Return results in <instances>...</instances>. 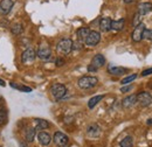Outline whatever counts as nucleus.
I'll return each mask as SVG.
<instances>
[{"label":"nucleus","instance_id":"nucleus-1","mask_svg":"<svg viewBox=\"0 0 152 147\" xmlns=\"http://www.w3.org/2000/svg\"><path fill=\"white\" fill-rule=\"evenodd\" d=\"M73 50V41L70 39H62L56 46L58 55H68Z\"/></svg>","mask_w":152,"mask_h":147},{"label":"nucleus","instance_id":"nucleus-2","mask_svg":"<svg viewBox=\"0 0 152 147\" xmlns=\"http://www.w3.org/2000/svg\"><path fill=\"white\" fill-rule=\"evenodd\" d=\"M97 83H98V79L96 77H94V76H83V77H81L78 79L77 85L81 89L87 90V89H91V88L96 87Z\"/></svg>","mask_w":152,"mask_h":147},{"label":"nucleus","instance_id":"nucleus-3","mask_svg":"<svg viewBox=\"0 0 152 147\" xmlns=\"http://www.w3.org/2000/svg\"><path fill=\"white\" fill-rule=\"evenodd\" d=\"M50 93H52V96H53L54 99L60 100V99L63 98L64 95L67 93V88H66L63 84L55 83V84H53L52 88H50Z\"/></svg>","mask_w":152,"mask_h":147},{"label":"nucleus","instance_id":"nucleus-4","mask_svg":"<svg viewBox=\"0 0 152 147\" xmlns=\"http://www.w3.org/2000/svg\"><path fill=\"white\" fill-rule=\"evenodd\" d=\"M137 103H139V105L143 108L150 106L152 104V96L149 92H140L137 95Z\"/></svg>","mask_w":152,"mask_h":147},{"label":"nucleus","instance_id":"nucleus-5","mask_svg":"<svg viewBox=\"0 0 152 147\" xmlns=\"http://www.w3.org/2000/svg\"><path fill=\"white\" fill-rule=\"evenodd\" d=\"M101 41V34L96 31H90V33L88 34L87 39L84 40V43L89 47H94L96 44H98V42Z\"/></svg>","mask_w":152,"mask_h":147},{"label":"nucleus","instance_id":"nucleus-6","mask_svg":"<svg viewBox=\"0 0 152 147\" xmlns=\"http://www.w3.org/2000/svg\"><path fill=\"white\" fill-rule=\"evenodd\" d=\"M53 141L55 143V145L58 147H66L69 143V138L62 133V132H55L54 137H53Z\"/></svg>","mask_w":152,"mask_h":147},{"label":"nucleus","instance_id":"nucleus-7","mask_svg":"<svg viewBox=\"0 0 152 147\" xmlns=\"http://www.w3.org/2000/svg\"><path fill=\"white\" fill-rule=\"evenodd\" d=\"M37 56L42 61H49L52 58V50L48 46H45V44L40 46L38 53H37Z\"/></svg>","mask_w":152,"mask_h":147},{"label":"nucleus","instance_id":"nucleus-8","mask_svg":"<svg viewBox=\"0 0 152 147\" xmlns=\"http://www.w3.org/2000/svg\"><path fill=\"white\" fill-rule=\"evenodd\" d=\"M35 58H37V52L32 48L26 49L21 55V61L23 63H32L35 61Z\"/></svg>","mask_w":152,"mask_h":147},{"label":"nucleus","instance_id":"nucleus-9","mask_svg":"<svg viewBox=\"0 0 152 147\" xmlns=\"http://www.w3.org/2000/svg\"><path fill=\"white\" fill-rule=\"evenodd\" d=\"M14 6V0H1L0 1V15H7L12 7Z\"/></svg>","mask_w":152,"mask_h":147},{"label":"nucleus","instance_id":"nucleus-10","mask_svg":"<svg viewBox=\"0 0 152 147\" xmlns=\"http://www.w3.org/2000/svg\"><path fill=\"white\" fill-rule=\"evenodd\" d=\"M144 29H145V26L143 23H139L138 26L134 27L132 34H131L133 42H139L143 39V32H144Z\"/></svg>","mask_w":152,"mask_h":147},{"label":"nucleus","instance_id":"nucleus-11","mask_svg":"<svg viewBox=\"0 0 152 147\" xmlns=\"http://www.w3.org/2000/svg\"><path fill=\"white\" fill-rule=\"evenodd\" d=\"M136 103H137V96H136V95H130V96L125 97V98L122 100V105H123V108H125V109L132 108Z\"/></svg>","mask_w":152,"mask_h":147},{"label":"nucleus","instance_id":"nucleus-12","mask_svg":"<svg viewBox=\"0 0 152 147\" xmlns=\"http://www.w3.org/2000/svg\"><path fill=\"white\" fill-rule=\"evenodd\" d=\"M38 139L39 143L42 146H48L50 144V141H52V138H50V135L47 132H40L38 134Z\"/></svg>","mask_w":152,"mask_h":147},{"label":"nucleus","instance_id":"nucleus-13","mask_svg":"<svg viewBox=\"0 0 152 147\" xmlns=\"http://www.w3.org/2000/svg\"><path fill=\"white\" fill-rule=\"evenodd\" d=\"M104 63H105V58H104V56L102 55V54H97V55L94 56V58H93V61H91L90 64H91L93 67H95L96 69H98V68L103 67Z\"/></svg>","mask_w":152,"mask_h":147},{"label":"nucleus","instance_id":"nucleus-14","mask_svg":"<svg viewBox=\"0 0 152 147\" xmlns=\"http://www.w3.org/2000/svg\"><path fill=\"white\" fill-rule=\"evenodd\" d=\"M152 11V4L151 2H142L138 5V13L140 15H145L150 13Z\"/></svg>","mask_w":152,"mask_h":147},{"label":"nucleus","instance_id":"nucleus-15","mask_svg":"<svg viewBox=\"0 0 152 147\" xmlns=\"http://www.w3.org/2000/svg\"><path fill=\"white\" fill-rule=\"evenodd\" d=\"M108 71H109V74H111V75H114V76H121V75H124V74L126 73L128 69L122 68V67L110 65V67H108Z\"/></svg>","mask_w":152,"mask_h":147},{"label":"nucleus","instance_id":"nucleus-16","mask_svg":"<svg viewBox=\"0 0 152 147\" xmlns=\"http://www.w3.org/2000/svg\"><path fill=\"white\" fill-rule=\"evenodd\" d=\"M99 28L102 32H109L111 29V19L103 18L99 21Z\"/></svg>","mask_w":152,"mask_h":147},{"label":"nucleus","instance_id":"nucleus-17","mask_svg":"<svg viewBox=\"0 0 152 147\" xmlns=\"http://www.w3.org/2000/svg\"><path fill=\"white\" fill-rule=\"evenodd\" d=\"M34 123H35V130H39V131H42V130L48 129L50 125L47 120L45 119H40V118H35L34 119Z\"/></svg>","mask_w":152,"mask_h":147},{"label":"nucleus","instance_id":"nucleus-18","mask_svg":"<svg viewBox=\"0 0 152 147\" xmlns=\"http://www.w3.org/2000/svg\"><path fill=\"white\" fill-rule=\"evenodd\" d=\"M87 133H88L89 137L96 138V137H98V135L101 134V127H99L98 125H96V124H93V125H90V126L88 127Z\"/></svg>","mask_w":152,"mask_h":147},{"label":"nucleus","instance_id":"nucleus-19","mask_svg":"<svg viewBox=\"0 0 152 147\" xmlns=\"http://www.w3.org/2000/svg\"><path fill=\"white\" fill-rule=\"evenodd\" d=\"M89 33H90V31H89V28H87V27L78 28V31H77V33H76V34H77V37H78V41L84 42V40L87 39Z\"/></svg>","mask_w":152,"mask_h":147},{"label":"nucleus","instance_id":"nucleus-20","mask_svg":"<svg viewBox=\"0 0 152 147\" xmlns=\"http://www.w3.org/2000/svg\"><path fill=\"white\" fill-rule=\"evenodd\" d=\"M124 23H125L124 19L111 20V29H114V31H122L124 28Z\"/></svg>","mask_w":152,"mask_h":147},{"label":"nucleus","instance_id":"nucleus-21","mask_svg":"<svg viewBox=\"0 0 152 147\" xmlns=\"http://www.w3.org/2000/svg\"><path fill=\"white\" fill-rule=\"evenodd\" d=\"M104 98V96L103 95H99V96H94L93 98H90L89 99V102H88V108L89 109H94L96 105L102 100Z\"/></svg>","mask_w":152,"mask_h":147},{"label":"nucleus","instance_id":"nucleus-22","mask_svg":"<svg viewBox=\"0 0 152 147\" xmlns=\"http://www.w3.org/2000/svg\"><path fill=\"white\" fill-rule=\"evenodd\" d=\"M11 32H12V34H14V35H20V34L23 32V26H22L20 22H17V23H14V25L11 27Z\"/></svg>","mask_w":152,"mask_h":147},{"label":"nucleus","instance_id":"nucleus-23","mask_svg":"<svg viewBox=\"0 0 152 147\" xmlns=\"http://www.w3.org/2000/svg\"><path fill=\"white\" fill-rule=\"evenodd\" d=\"M35 138V129L33 127H29V129L26 131V140L28 143H32Z\"/></svg>","mask_w":152,"mask_h":147},{"label":"nucleus","instance_id":"nucleus-24","mask_svg":"<svg viewBox=\"0 0 152 147\" xmlns=\"http://www.w3.org/2000/svg\"><path fill=\"white\" fill-rule=\"evenodd\" d=\"M132 146H133V140H132V137H130V135L125 137L121 141V147H132Z\"/></svg>","mask_w":152,"mask_h":147},{"label":"nucleus","instance_id":"nucleus-25","mask_svg":"<svg viewBox=\"0 0 152 147\" xmlns=\"http://www.w3.org/2000/svg\"><path fill=\"white\" fill-rule=\"evenodd\" d=\"M11 87H12L13 89H18V90H20V91H25V92L32 91V89H31V88L25 87V85H19V84H17V83H11Z\"/></svg>","mask_w":152,"mask_h":147},{"label":"nucleus","instance_id":"nucleus-26","mask_svg":"<svg viewBox=\"0 0 152 147\" xmlns=\"http://www.w3.org/2000/svg\"><path fill=\"white\" fill-rule=\"evenodd\" d=\"M7 120V112L4 108H0V126L4 125Z\"/></svg>","mask_w":152,"mask_h":147},{"label":"nucleus","instance_id":"nucleus-27","mask_svg":"<svg viewBox=\"0 0 152 147\" xmlns=\"http://www.w3.org/2000/svg\"><path fill=\"white\" fill-rule=\"evenodd\" d=\"M136 78H137V74H132V75H129V76H126L125 78H123L121 83L125 85V84H129V83H131V82H132V81H134Z\"/></svg>","mask_w":152,"mask_h":147},{"label":"nucleus","instance_id":"nucleus-28","mask_svg":"<svg viewBox=\"0 0 152 147\" xmlns=\"http://www.w3.org/2000/svg\"><path fill=\"white\" fill-rule=\"evenodd\" d=\"M139 23H142V15L137 12L134 15H133V20H132V26L133 27H136V26H138Z\"/></svg>","mask_w":152,"mask_h":147},{"label":"nucleus","instance_id":"nucleus-29","mask_svg":"<svg viewBox=\"0 0 152 147\" xmlns=\"http://www.w3.org/2000/svg\"><path fill=\"white\" fill-rule=\"evenodd\" d=\"M143 39L145 40H152V29H144L143 32Z\"/></svg>","mask_w":152,"mask_h":147},{"label":"nucleus","instance_id":"nucleus-30","mask_svg":"<svg viewBox=\"0 0 152 147\" xmlns=\"http://www.w3.org/2000/svg\"><path fill=\"white\" fill-rule=\"evenodd\" d=\"M82 42L77 41V42H73V49H82Z\"/></svg>","mask_w":152,"mask_h":147},{"label":"nucleus","instance_id":"nucleus-31","mask_svg":"<svg viewBox=\"0 0 152 147\" xmlns=\"http://www.w3.org/2000/svg\"><path fill=\"white\" fill-rule=\"evenodd\" d=\"M131 89H132V85H129V87H123V88H121V91L125 93V92H129Z\"/></svg>","mask_w":152,"mask_h":147},{"label":"nucleus","instance_id":"nucleus-32","mask_svg":"<svg viewBox=\"0 0 152 147\" xmlns=\"http://www.w3.org/2000/svg\"><path fill=\"white\" fill-rule=\"evenodd\" d=\"M151 74H152V68H150V69L144 70V71L142 73V76H148V75H151Z\"/></svg>","mask_w":152,"mask_h":147},{"label":"nucleus","instance_id":"nucleus-33","mask_svg":"<svg viewBox=\"0 0 152 147\" xmlns=\"http://www.w3.org/2000/svg\"><path fill=\"white\" fill-rule=\"evenodd\" d=\"M63 64H64V61H63L62 58L58 57V58L56 60V65L57 67H61V65H63Z\"/></svg>","mask_w":152,"mask_h":147},{"label":"nucleus","instance_id":"nucleus-34","mask_svg":"<svg viewBox=\"0 0 152 147\" xmlns=\"http://www.w3.org/2000/svg\"><path fill=\"white\" fill-rule=\"evenodd\" d=\"M88 71H89V73H95V71H97V69H96L95 67H93L91 64H89V65H88Z\"/></svg>","mask_w":152,"mask_h":147},{"label":"nucleus","instance_id":"nucleus-35","mask_svg":"<svg viewBox=\"0 0 152 147\" xmlns=\"http://www.w3.org/2000/svg\"><path fill=\"white\" fill-rule=\"evenodd\" d=\"M6 85V83H5V81H2L1 78H0V87H5Z\"/></svg>","mask_w":152,"mask_h":147},{"label":"nucleus","instance_id":"nucleus-36","mask_svg":"<svg viewBox=\"0 0 152 147\" xmlns=\"http://www.w3.org/2000/svg\"><path fill=\"white\" fill-rule=\"evenodd\" d=\"M123 1H124L125 4H132L134 0H123Z\"/></svg>","mask_w":152,"mask_h":147},{"label":"nucleus","instance_id":"nucleus-37","mask_svg":"<svg viewBox=\"0 0 152 147\" xmlns=\"http://www.w3.org/2000/svg\"><path fill=\"white\" fill-rule=\"evenodd\" d=\"M148 125H152V119H148Z\"/></svg>","mask_w":152,"mask_h":147}]
</instances>
